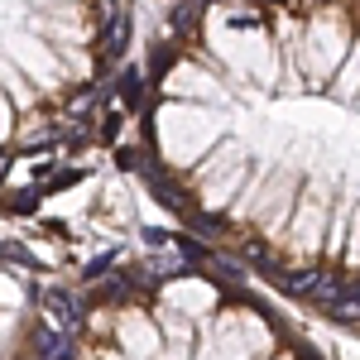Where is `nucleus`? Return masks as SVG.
<instances>
[{"label":"nucleus","instance_id":"1","mask_svg":"<svg viewBox=\"0 0 360 360\" xmlns=\"http://www.w3.org/2000/svg\"><path fill=\"white\" fill-rule=\"evenodd\" d=\"M120 336L130 341V351H135V356H149V351L159 346V336H154V327H139V322H125V327H120Z\"/></svg>","mask_w":360,"mask_h":360}]
</instances>
